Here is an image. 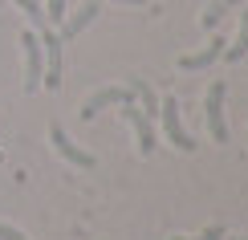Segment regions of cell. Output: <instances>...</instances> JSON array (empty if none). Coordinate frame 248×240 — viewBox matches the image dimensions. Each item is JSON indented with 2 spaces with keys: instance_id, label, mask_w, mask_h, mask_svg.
<instances>
[{
  "instance_id": "cell-1",
  "label": "cell",
  "mask_w": 248,
  "mask_h": 240,
  "mask_svg": "<svg viewBox=\"0 0 248 240\" xmlns=\"http://www.w3.org/2000/svg\"><path fill=\"white\" fill-rule=\"evenodd\" d=\"M37 37H41V86L53 94V90H61V65H65L61 45H65V41L53 33V25L37 29Z\"/></svg>"
},
{
  "instance_id": "cell-2",
  "label": "cell",
  "mask_w": 248,
  "mask_h": 240,
  "mask_svg": "<svg viewBox=\"0 0 248 240\" xmlns=\"http://www.w3.org/2000/svg\"><path fill=\"white\" fill-rule=\"evenodd\" d=\"M159 122H163V134H167V143L175 151H183V155H191L200 143L191 139L187 130H183V122H179V98L175 94H167V98H159Z\"/></svg>"
},
{
  "instance_id": "cell-3",
  "label": "cell",
  "mask_w": 248,
  "mask_h": 240,
  "mask_svg": "<svg viewBox=\"0 0 248 240\" xmlns=\"http://www.w3.org/2000/svg\"><path fill=\"white\" fill-rule=\"evenodd\" d=\"M224 98H228V81H212L203 94V122H208L212 143H228V118H224Z\"/></svg>"
},
{
  "instance_id": "cell-4",
  "label": "cell",
  "mask_w": 248,
  "mask_h": 240,
  "mask_svg": "<svg viewBox=\"0 0 248 240\" xmlns=\"http://www.w3.org/2000/svg\"><path fill=\"white\" fill-rule=\"evenodd\" d=\"M49 143H53V151H57L69 167H78V171H94V167H98V159H94V155H90L86 147H81V143L69 139L61 122H49Z\"/></svg>"
},
{
  "instance_id": "cell-5",
  "label": "cell",
  "mask_w": 248,
  "mask_h": 240,
  "mask_svg": "<svg viewBox=\"0 0 248 240\" xmlns=\"http://www.w3.org/2000/svg\"><path fill=\"white\" fill-rule=\"evenodd\" d=\"M122 102H134V94H130V86H102V90H94L86 102H81V110H78V118L81 122H94L106 106H122Z\"/></svg>"
},
{
  "instance_id": "cell-6",
  "label": "cell",
  "mask_w": 248,
  "mask_h": 240,
  "mask_svg": "<svg viewBox=\"0 0 248 240\" xmlns=\"http://www.w3.org/2000/svg\"><path fill=\"white\" fill-rule=\"evenodd\" d=\"M122 114H126V122L134 127V147H139V155H142V159H151V155H155V147H159L155 122H151L139 106H134V102H122Z\"/></svg>"
},
{
  "instance_id": "cell-7",
  "label": "cell",
  "mask_w": 248,
  "mask_h": 240,
  "mask_svg": "<svg viewBox=\"0 0 248 240\" xmlns=\"http://www.w3.org/2000/svg\"><path fill=\"white\" fill-rule=\"evenodd\" d=\"M20 53H25V94H37L41 90V37H37V29L20 33Z\"/></svg>"
},
{
  "instance_id": "cell-8",
  "label": "cell",
  "mask_w": 248,
  "mask_h": 240,
  "mask_svg": "<svg viewBox=\"0 0 248 240\" xmlns=\"http://www.w3.org/2000/svg\"><path fill=\"white\" fill-rule=\"evenodd\" d=\"M98 13H102V0H81L74 13H65L57 37H61V41H78V33H86V29L98 20Z\"/></svg>"
},
{
  "instance_id": "cell-9",
  "label": "cell",
  "mask_w": 248,
  "mask_h": 240,
  "mask_svg": "<svg viewBox=\"0 0 248 240\" xmlns=\"http://www.w3.org/2000/svg\"><path fill=\"white\" fill-rule=\"evenodd\" d=\"M224 49H228V37H212L208 49H200V53H183V57H179V69H187V74L208 69V65H216V61L224 57Z\"/></svg>"
},
{
  "instance_id": "cell-10",
  "label": "cell",
  "mask_w": 248,
  "mask_h": 240,
  "mask_svg": "<svg viewBox=\"0 0 248 240\" xmlns=\"http://www.w3.org/2000/svg\"><path fill=\"white\" fill-rule=\"evenodd\" d=\"M244 4H248V0H212V4L200 13V29H216L232 8H244Z\"/></svg>"
},
{
  "instance_id": "cell-11",
  "label": "cell",
  "mask_w": 248,
  "mask_h": 240,
  "mask_svg": "<svg viewBox=\"0 0 248 240\" xmlns=\"http://www.w3.org/2000/svg\"><path fill=\"white\" fill-rule=\"evenodd\" d=\"M130 94H134V98H139V102H142V106H139V110H142V114H147V118H151V122H155V118H159V94H155V90H151V86H147V81H142V78H134V81H130Z\"/></svg>"
},
{
  "instance_id": "cell-12",
  "label": "cell",
  "mask_w": 248,
  "mask_h": 240,
  "mask_svg": "<svg viewBox=\"0 0 248 240\" xmlns=\"http://www.w3.org/2000/svg\"><path fill=\"white\" fill-rule=\"evenodd\" d=\"M224 57H228V61H244L248 57V4L240 8V33H236V41L224 49Z\"/></svg>"
},
{
  "instance_id": "cell-13",
  "label": "cell",
  "mask_w": 248,
  "mask_h": 240,
  "mask_svg": "<svg viewBox=\"0 0 248 240\" xmlns=\"http://www.w3.org/2000/svg\"><path fill=\"white\" fill-rule=\"evenodd\" d=\"M13 4H16L20 13L29 16V25H33V29H45V25H49V20H45V13H41V4H37V0H13Z\"/></svg>"
},
{
  "instance_id": "cell-14",
  "label": "cell",
  "mask_w": 248,
  "mask_h": 240,
  "mask_svg": "<svg viewBox=\"0 0 248 240\" xmlns=\"http://www.w3.org/2000/svg\"><path fill=\"white\" fill-rule=\"evenodd\" d=\"M224 236H228V228H224V224H208L200 236H171V240H224Z\"/></svg>"
},
{
  "instance_id": "cell-15",
  "label": "cell",
  "mask_w": 248,
  "mask_h": 240,
  "mask_svg": "<svg viewBox=\"0 0 248 240\" xmlns=\"http://www.w3.org/2000/svg\"><path fill=\"white\" fill-rule=\"evenodd\" d=\"M45 20H49V25H61V20H65V0H49Z\"/></svg>"
},
{
  "instance_id": "cell-16",
  "label": "cell",
  "mask_w": 248,
  "mask_h": 240,
  "mask_svg": "<svg viewBox=\"0 0 248 240\" xmlns=\"http://www.w3.org/2000/svg\"><path fill=\"white\" fill-rule=\"evenodd\" d=\"M0 240H29V236L20 232V228H13V224H4V220H0Z\"/></svg>"
},
{
  "instance_id": "cell-17",
  "label": "cell",
  "mask_w": 248,
  "mask_h": 240,
  "mask_svg": "<svg viewBox=\"0 0 248 240\" xmlns=\"http://www.w3.org/2000/svg\"><path fill=\"white\" fill-rule=\"evenodd\" d=\"M110 4H151V0H110Z\"/></svg>"
},
{
  "instance_id": "cell-18",
  "label": "cell",
  "mask_w": 248,
  "mask_h": 240,
  "mask_svg": "<svg viewBox=\"0 0 248 240\" xmlns=\"http://www.w3.org/2000/svg\"><path fill=\"white\" fill-rule=\"evenodd\" d=\"M224 240H228V236H224ZM232 240H248V236H232Z\"/></svg>"
},
{
  "instance_id": "cell-19",
  "label": "cell",
  "mask_w": 248,
  "mask_h": 240,
  "mask_svg": "<svg viewBox=\"0 0 248 240\" xmlns=\"http://www.w3.org/2000/svg\"><path fill=\"white\" fill-rule=\"evenodd\" d=\"M0 4H8V0H0Z\"/></svg>"
}]
</instances>
